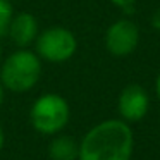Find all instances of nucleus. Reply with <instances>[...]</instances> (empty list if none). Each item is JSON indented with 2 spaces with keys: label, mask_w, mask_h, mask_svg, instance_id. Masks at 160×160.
<instances>
[{
  "label": "nucleus",
  "mask_w": 160,
  "mask_h": 160,
  "mask_svg": "<svg viewBox=\"0 0 160 160\" xmlns=\"http://www.w3.org/2000/svg\"><path fill=\"white\" fill-rule=\"evenodd\" d=\"M11 2H12V0H11Z\"/></svg>",
  "instance_id": "obj_16"
},
{
  "label": "nucleus",
  "mask_w": 160,
  "mask_h": 160,
  "mask_svg": "<svg viewBox=\"0 0 160 160\" xmlns=\"http://www.w3.org/2000/svg\"><path fill=\"white\" fill-rule=\"evenodd\" d=\"M0 55H2V43H0Z\"/></svg>",
  "instance_id": "obj_15"
},
{
  "label": "nucleus",
  "mask_w": 160,
  "mask_h": 160,
  "mask_svg": "<svg viewBox=\"0 0 160 160\" xmlns=\"http://www.w3.org/2000/svg\"><path fill=\"white\" fill-rule=\"evenodd\" d=\"M136 2H138V0H110V4H114L115 7L122 9V11H129V9H132Z\"/></svg>",
  "instance_id": "obj_10"
},
{
  "label": "nucleus",
  "mask_w": 160,
  "mask_h": 160,
  "mask_svg": "<svg viewBox=\"0 0 160 160\" xmlns=\"http://www.w3.org/2000/svg\"><path fill=\"white\" fill-rule=\"evenodd\" d=\"M35 53L42 59V62L62 64L72 59L78 50V40L72 31L64 26H50L40 31L35 40Z\"/></svg>",
  "instance_id": "obj_4"
},
{
  "label": "nucleus",
  "mask_w": 160,
  "mask_h": 160,
  "mask_svg": "<svg viewBox=\"0 0 160 160\" xmlns=\"http://www.w3.org/2000/svg\"><path fill=\"white\" fill-rule=\"evenodd\" d=\"M69 102L59 93H45L38 97L29 110V122L40 134L55 136L69 124Z\"/></svg>",
  "instance_id": "obj_3"
},
{
  "label": "nucleus",
  "mask_w": 160,
  "mask_h": 160,
  "mask_svg": "<svg viewBox=\"0 0 160 160\" xmlns=\"http://www.w3.org/2000/svg\"><path fill=\"white\" fill-rule=\"evenodd\" d=\"M42 78V59L35 50L19 48L2 62L0 83L12 93H26L38 84Z\"/></svg>",
  "instance_id": "obj_2"
},
{
  "label": "nucleus",
  "mask_w": 160,
  "mask_h": 160,
  "mask_svg": "<svg viewBox=\"0 0 160 160\" xmlns=\"http://www.w3.org/2000/svg\"><path fill=\"white\" fill-rule=\"evenodd\" d=\"M14 18V7L11 0H0V36L7 35V29Z\"/></svg>",
  "instance_id": "obj_9"
},
{
  "label": "nucleus",
  "mask_w": 160,
  "mask_h": 160,
  "mask_svg": "<svg viewBox=\"0 0 160 160\" xmlns=\"http://www.w3.org/2000/svg\"><path fill=\"white\" fill-rule=\"evenodd\" d=\"M134 132L122 119L95 124L79 141V160H131Z\"/></svg>",
  "instance_id": "obj_1"
},
{
  "label": "nucleus",
  "mask_w": 160,
  "mask_h": 160,
  "mask_svg": "<svg viewBox=\"0 0 160 160\" xmlns=\"http://www.w3.org/2000/svg\"><path fill=\"white\" fill-rule=\"evenodd\" d=\"M155 95H157V98H158V102H160V74H158V78H157V81H155Z\"/></svg>",
  "instance_id": "obj_13"
},
{
  "label": "nucleus",
  "mask_w": 160,
  "mask_h": 160,
  "mask_svg": "<svg viewBox=\"0 0 160 160\" xmlns=\"http://www.w3.org/2000/svg\"><path fill=\"white\" fill-rule=\"evenodd\" d=\"M7 35L16 47H19V48H28L29 45L35 43V40L40 35L38 21L29 12L14 14V18L11 21V26L7 29Z\"/></svg>",
  "instance_id": "obj_7"
},
{
  "label": "nucleus",
  "mask_w": 160,
  "mask_h": 160,
  "mask_svg": "<svg viewBox=\"0 0 160 160\" xmlns=\"http://www.w3.org/2000/svg\"><path fill=\"white\" fill-rule=\"evenodd\" d=\"M150 95L141 84L131 83L124 86L117 98L119 119L126 122H138L148 114Z\"/></svg>",
  "instance_id": "obj_6"
},
{
  "label": "nucleus",
  "mask_w": 160,
  "mask_h": 160,
  "mask_svg": "<svg viewBox=\"0 0 160 160\" xmlns=\"http://www.w3.org/2000/svg\"><path fill=\"white\" fill-rule=\"evenodd\" d=\"M105 50L110 55L122 59L129 57L139 45V28L131 19H117L105 31Z\"/></svg>",
  "instance_id": "obj_5"
},
{
  "label": "nucleus",
  "mask_w": 160,
  "mask_h": 160,
  "mask_svg": "<svg viewBox=\"0 0 160 160\" xmlns=\"http://www.w3.org/2000/svg\"><path fill=\"white\" fill-rule=\"evenodd\" d=\"M50 160H79V141L69 134H55L47 148Z\"/></svg>",
  "instance_id": "obj_8"
},
{
  "label": "nucleus",
  "mask_w": 160,
  "mask_h": 160,
  "mask_svg": "<svg viewBox=\"0 0 160 160\" xmlns=\"http://www.w3.org/2000/svg\"><path fill=\"white\" fill-rule=\"evenodd\" d=\"M150 22H152V26L157 29V31H160V7L157 9L155 12H153L152 19H150Z\"/></svg>",
  "instance_id": "obj_11"
},
{
  "label": "nucleus",
  "mask_w": 160,
  "mask_h": 160,
  "mask_svg": "<svg viewBox=\"0 0 160 160\" xmlns=\"http://www.w3.org/2000/svg\"><path fill=\"white\" fill-rule=\"evenodd\" d=\"M4 143H5V132H4V128L0 126V152L4 148Z\"/></svg>",
  "instance_id": "obj_12"
},
{
  "label": "nucleus",
  "mask_w": 160,
  "mask_h": 160,
  "mask_svg": "<svg viewBox=\"0 0 160 160\" xmlns=\"http://www.w3.org/2000/svg\"><path fill=\"white\" fill-rule=\"evenodd\" d=\"M4 97H5V88H4V84L0 83V105L4 103Z\"/></svg>",
  "instance_id": "obj_14"
}]
</instances>
